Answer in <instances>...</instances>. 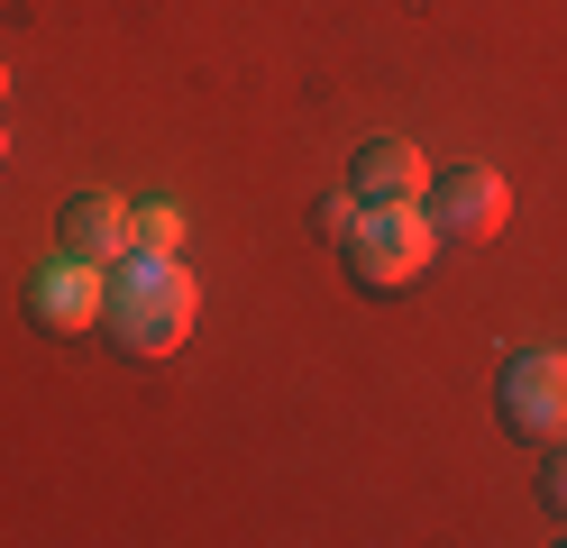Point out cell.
Wrapping results in <instances>:
<instances>
[{
	"label": "cell",
	"instance_id": "obj_9",
	"mask_svg": "<svg viewBox=\"0 0 567 548\" xmlns=\"http://www.w3.org/2000/svg\"><path fill=\"white\" fill-rule=\"evenodd\" d=\"M540 511L567 530V438H558V448H540Z\"/></svg>",
	"mask_w": 567,
	"mask_h": 548
},
{
	"label": "cell",
	"instance_id": "obj_8",
	"mask_svg": "<svg viewBox=\"0 0 567 548\" xmlns=\"http://www.w3.org/2000/svg\"><path fill=\"white\" fill-rule=\"evenodd\" d=\"M184 247V210L174 201H137L128 210V256H174Z\"/></svg>",
	"mask_w": 567,
	"mask_h": 548
},
{
	"label": "cell",
	"instance_id": "obj_3",
	"mask_svg": "<svg viewBox=\"0 0 567 548\" xmlns=\"http://www.w3.org/2000/svg\"><path fill=\"white\" fill-rule=\"evenodd\" d=\"M494 421H504L522 448H558L567 438V356H549V348L504 356V375H494Z\"/></svg>",
	"mask_w": 567,
	"mask_h": 548
},
{
	"label": "cell",
	"instance_id": "obj_11",
	"mask_svg": "<svg viewBox=\"0 0 567 548\" xmlns=\"http://www.w3.org/2000/svg\"><path fill=\"white\" fill-rule=\"evenodd\" d=\"M0 92H10V64H0Z\"/></svg>",
	"mask_w": 567,
	"mask_h": 548
},
{
	"label": "cell",
	"instance_id": "obj_12",
	"mask_svg": "<svg viewBox=\"0 0 567 548\" xmlns=\"http://www.w3.org/2000/svg\"><path fill=\"white\" fill-rule=\"evenodd\" d=\"M0 165H10V137H0Z\"/></svg>",
	"mask_w": 567,
	"mask_h": 548
},
{
	"label": "cell",
	"instance_id": "obj_1",
	"mask_svg": "<svg viewBox=\"0 0 567 548\" xmlns=\"http://www.w3.org/2000/svg\"><path fill=\"white\" fill-rule=\"evenodd\" d=\"M193 311H202V283L184 256H120L111 302H101V339L120 356H174L193 339Z\"/></svg>",
	"mask_w": 567,
	"mask_h": 548
},
{
	"label": "cell",
	"instance_id": "obj_5",
	"mask_svg": "<svg viewBox=\"0 0 567 548\" xmlns=\"http://www.w3.org/2000/svg\"><path fill=\"white\" fill-rule=\"evenodd\" d=\"M431 229H440V247H476V238H504V219H513V183L494 174V165H449L440 183H431Z\"/></svg>",
	"mask_w": 567,
	"mask_h": 548
},
{
	"label": "cell",
	"instance_id": "obj_2",
	"mask_svg": "<svg viewBox=\"0 0 567 548\" xmlns=\"http://www.w3.org/2000/svg\"><path fill=\"white\" fill-rule=\"evenodd\" d=\"M431 247H440L431 210L421 201H384V210H358V229L339 238V266H348L358 292H403L421 266H431Z\"/></svg>",
	"mask_w": 567,
	"mask_h": 548
},
{
	"label": "cell",
	"instance_id": "obj_6",
	"mask_svg": "<svg viewBox=\"0 0 567 548\" xmlns=\"http://www.w3.org/2000/svg\"><path fill=\"white\" fill-rule=\"evenodd\" d=\"M348 193H358L367 210H384V201H421V193H431V165H421L412 137H367L358 165H348Z\"/></svg>",
	"mask_w": 567,
	"mask_h": 548
},
{
	"label": "cell",
	"instance_id": "obj_10",
	"mask_svg": "<svg viewBox=\"0 0 567 548\" xmlns=\"http://www.w3.org/2000/svg\"><path fill=\"white\" fill-rule=\"evenodd\" d=\"M358 193H348V183H339V193H321V201H311V229H321V238H348V229H358Z\"/></svg>",
	"mask_w": 567,
	"mask_h": 548
},
{
	"label": "cell",
	"instance_id": "obj_7",
	"mask_svg": "<svg viewBox=\"0 0 567 548\" xmlns=\"http://www.w3.org/2000/svg\"><path fill=\"white\" fill-rule=\"evenodd\" d=\"M55 238L74 256H101V266H111V256H128V201L120 193H74L55 210Z\"/></svg>",
	"mask_w": 567,
	"mask_h": 548
},
{
	"label": "cell",
	"instance_id": "obj_4",
	"mask_svg": "<svg viewBox=\"0 0 567 548\" xmlns=\"http://www.w3.org/2000/svg\"><path fill=\"white\" fill-rule=\"evenodd\" d=\"M101 302H111V275H101V256H74L55 247L38 275H28V320L47 329V339H74V329H101Z\"/></svg>",
	"mask_w": 567,
	"mask_h": 548
}]
</instances>
